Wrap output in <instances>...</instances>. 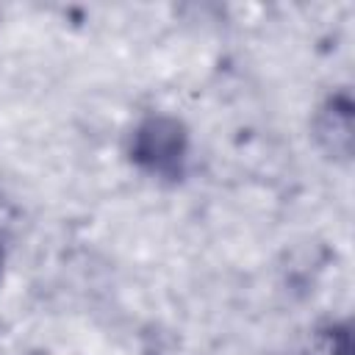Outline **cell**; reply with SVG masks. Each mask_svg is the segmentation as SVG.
I'll return each mask as SVG.
<instances>
[{
	"instance_id": "obj_2",
	"label": "cell",
	"mask_w": 355,
	"mask_h": 355,
	"mask_svg": "<svg viewBox=\"0 0 355 355\" xmlns=\"http://www.w3.org/2000/svg\"><path fill=\"white\" fill-rule=\"evenodd\" d=\"M316 136L333 158H349L352 153V103L347 94H336L316 119Z\"/></svg>"
},
{
	"instance_id": "obj_1",
	"label": "cell",
	"mask_w": 355,
	"mask_h": 355,
	"mask_svg": "<svg viewBox=\"0 0 355 355\" xmlns=\"http://www.w3.org/2000/svg\"><path fill=\"white\" fill-rule=\"evenodd\" d=\"M186 147H189V136H186V128L178 119L150 116L133 133L130 158L141 169H147L158 178L175 180V178L183 175Z\"/></svg>"
},
{
	"instance_id": "obj_3",
	"label": "cell",
	"mask_w": 355,
	"mask_h": 355,
	"mask_svg": "<svg viewBox=\"0 0 355 355\" xmlns=\"http://www.w3.org/2000/svg\"><path fill=\"white\" fill-rule=\"evenodd\" d=\"M0 269H3V247H0Z\"/></svg>"
}]
</instances>
